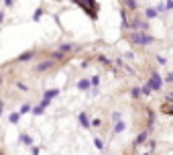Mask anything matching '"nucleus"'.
<instances>
[{"instance_id": "1", "label": "nucleus", "mask_w": 173, "mask_h": 155, "mask_svg": "<svg viewBox=\"0 0 173 155\" xmlns=\"http://www.w3.org/2000/svg\"><path fill=\"white\" fill-rule=\"evenodd\" d=\"M76 2L84 8V12H88L90 18H96V8H98L96 0H76Z\"/></svg>"}, {"instance_id": "2", "label": "nucleus", "mask_w": 173, "mask_h": 155, "mask_svg": "<svg viewBox=\"0 0 173 155\" xmlns=\"http://www.w3.org/2000/svg\"><path fill=\"white\" fill-rule=\"evenodd\" d=\"M151 41H153L151 35H145V33H141V31L130 35V43H132V45H147V43H151Z\"/></svg>"}, {"instance_id": "3", "label": "nucleus", "mask_w": 173, "mask_h": 155, "mask_svg": "<svg viewBox=\"0 0 173 155\" xmlns=\"http://www.w3.org/2000/svg\"><path fill=\"white\" fill-rule=\"evenodd\" d=\"M153 90H161V86H163V80H161V76L159 74H153V76L149 78V82H147Z\"/></svg>"}, {"instance_id": "4", "label": "nucleus", "mask_w": 173, "mask_h": 155, "mask_svg": "<svg viewBox=\"0 0 173 155\" xmlns=\"http://www.w3.org/2000/svg\"><path fill=\"white\" fill-rule=\"evenodd\" d=\"M147 137H149V131H143L136 139H134V147H138V145H143L145 141H147Z\"/></svg>"}, {"instance_id": "5", "label": "nucleus", "mask_w": 173, "mask_h": 155, "mask_svg": "<svg viewBox=\"0 0 173 155\" xmlns=\"http://www.w3.org/2000/svg\"><path fill=\"white\" fill-rule=\"evenodd\" d=\"M57 94H59V90H55V88H53V90H47V92H45L43 102H47V104H49V100H53V98H55Z\"/></svg>"}, {"instance_id": "6", "label": "nucleus", "mask_w": 173, "mask_h": 155, "mask_svg": "<svg viewBox=\"0 0 173 155\" xmlns=\"http://www.w3.org/2000/svg\"><path fill=\"white\" fill-rule=\"evenodd\" d=\"M51 65H53V61H51V59H47V61H43V63H39V65L35 68V72H39V74H41V72H45V70H49Z\"/></svg>"}, {"instance_id": "7", "label": "nucleus", "mask_w": 173, "mask_h": 155, "mask_svg": "<svg viewBox=\"0 0 173 155\" xmlns=\"http://www.w3.org/2000/svg\"><path fill=\"white\" fill-rule=\"evenodd\" d=\"M61 55H65V53H69V51H73V45L71 43H63V45H59V49H57Z\"/></svg>"}, {"instance_id": "8", "label": "nucleus", "mask_w": 173, "mask_h": 155, "mask_svg": "<svg viewBox=\"0 0 173 155\" xmlns=\"http://www.w3.org/2000/svg\"><path fill=\"white\" fill-rule=\"evenodd\" d=\"M80 122H82L84 129H90V118H88L86 112H80Z\"/></svg>"}, {"instance_id": "9", "label": "nucleus", "mask_w": 173, "mask_h": 155, "mask_svg": "<svg viewBox=\"0 0 173 155\" xmlns=\"http://www.w3.org/2000/svg\"><path fill=\"white\" fill-rule=\"evenodd\" d=\"M161 110H163L165 114H173V104H171V102H167V104L163 102V106H161Z\"/></svg>"}, {"instance_id": "10", "label": "nucleus", "mask_w": 173, "mask_h": 155, "mask_svg": "<svg viewBox=\"0 0 173 155\" xmlns=\"http://www.w3.org/2000/svg\"><path fill=\"white\" fill-rule=\"evenodd\" d=\"M35 55V51H25L23 55H18V61H27V59H31Z\"/></svg>"}, {"instance_id": "11", "label": "nucleus", "mask_w": 173, "mask_h": 155, "mask_svg": "<svg viewBox=\"0 0 173 155\" xmlns=\"http://www.w3.org/2000/svg\"><path fill=\"white\" fill-rule=\"evenodd\" d=\"M90 86H92L90 80H80V82H78V88H80V90H88Z\"/></svg>"}, {"instance_id": "12", "label": "nucleus", "mask_w": 173, "mask_h": 155, "mask_svg": "<svg viewBox=\"0 0 173 155\" xmlns=\"http://www.w3.org/2000/svg\"><path fill=\"white\" fill-rule=\"evenodd\" d=\"M124 129H126V124H124V122H122V120H118V122H116V124H114V133H122V131H124Z\"/></svg>"}, {"instance_id": "13", "label": "nucleus", "mask_w": 173, "mask_h": 155, "mask_svg": "<svg viewBox=\"0 0 173 155\" xmlns=\"http://www.w3.org/2000/svg\"><path fill=\"white\" fill-rule=\"evenodd\" d=\"M157 16V8H147V18H155Z\"/></svg>"}, {"instance_id": "14", "label": "nucleus", "mask_w": 173, "mask_h": 155, "mask_svg": "<svg viewBox=\"0 0 173 155\" xmlns=\"http://www.w3.org/2000/svg\"><path fill=\"white\" fill-rule=\"evenodd\" d=\"M151 92H153V88H151V86H149V84H145V86H143V88H141V94H147V96H149V94H151Z\"/></svg>"}, {"instance_id": "15", "label": "nucleus", "mask_w": 173, "mask_h": 155, "mask_svg": "<svg viewBox=\"0 0 173 155\" xmlns=\"http://www.w3.org/2000/svg\"><path fill=\"white\" fill-rule=\"evenodd\" d=\"M41 16H43V8H37V10H35V14H33V18H35V21H39Z\"/></svg>"}, {"instance_id": "16", "label": "nucleus", "mask_w": 173, "mask_h": 155, "mask_svg": "<svg viewBox=\"0 0 173 155\" xmlns=\"http://www.w3.org/2000/svg\"><path fill=\"white\" fill-rule=\"evenodd\" d=\"M130 96H132V98H138V96H141V88H132V90H130Z\"/></svg>"}, {"instance_id": "17", "label": "nucleus", "mask_w": 173, "mask_h": 155, "mask_svg": "<svg viewBox=\"0 0 173 155\" xmlns=\"http://www.w3.org/2000/svg\"><path fill=\"white\" fill-rule=\"evenodd\" d=\"M94 145H96V149H104V141L102 139H94Z\"/></svg>"}, {"instance_id": "18", "label": "nucleus", "mask_w": 173, "mask_h": 155, "mask_svg": "<svg viewBox=\"0 0 173 155\" xmlns=\"http://www.w3.org/2000/svg\"><path fill=\"white\" fill-rule=\"evenodd\" d=\"M18 118H20V114H18V112H12V114H10V122L14 124V122H18Z\"/></svg>"}, {"instance_id": "19", "label": "nucleus", "mask_w": 173, "mask_h": 155, "mask_svg": "<svg viewBox=\"0 0 173 155\" xmlns=\"http://www.w3.org/2000/svg\"><path fill=\"white\" fill-rule=\"evenodd\" d=\"M90 84H92V86H98V84H100V76H92Z\"/></svg>"}, {"instance_id": "20", "label": "nucleus", "mask_w": 173, "mask_h": 155, "mask_svg": "<svg viewBox=\"0 0 173 155\" xmlns=\"http://www.w3.org/2000/svg\"><path fill=\"white\" fill-rule=\"evenodd\" d=\"M124 2H126V6H129V8H132V10L136 8V0H124Z\"/></svg>"}, {"instance_id": "21", "label": "nucleus", "mask_w": 173, "mask_h": 155, "mask_svg": "<svg viewBox=\"0 0 173 155\" xmlns=\"http://www.w3.org/2000/svg\"><path fill=\"white\" fill-rule=\"evenodd\" d=\"M20 141H25V143H27V145H31V143H33V141H31V137H29V135H20Z\"/></svg>"}, {"instance_id": "22", "label": "nucleus", "mask_w": 173, "mask_h": 155, "mask_svg": "<svg viewBox=\"0 0 173 155\" xmlns=\"http://www.w3.org/2000/svg\"><path fill=\"white\" fill-rule=\"evenodd\" d=\"M163 6H165V10H173V0H167Z\"/></svg>"}, {"instance_id": "23", "label": "nucleus", "mask_w": 173, "mask_h": 155, "mask_svg": "<svg viewBox=\"0 0 173 155\" xmlns=\"http://www.w3.org/2000/svg\"><path fill=\"white\" fill-rule=\"evenodd\" d=\"M120 118H122L120 112H112V120H114V122H116V120H120Z\"/></svg>"}, {"instance_id": "24", "label": "nucleus", "mask_w": 173, "mask_h": 155, "mask_svg": "<svg viewBox=\"0 0 173 155\" xmlns=\"http://www.w3.org/2000/svg\"><path fill=\"white\" fill-rule=\"evenodd\" d=\"M16 88H18V90H23V92H25V90H27V84H23V82H16Z\"/></svg>"}, {"instance_id": "25", "label": "nucleus", "mask_w": 173, "mask_h": 155, "mask_svg": "<svg viewBox=\"0 0 173 155\" xmlns=\"http://www.w3.org/2000/svg\"><path fill=\"white\" fill-rule=\"evenodd\" d=\"M29 110H31V106H29V104H25V106L20 108V112H18V114H25V112H29Z\"/></svg>"}, {"instance_id": "26", "label": "nucleus", "mask_w": 173, "mask_h": 155, "mask_svg": "<svg viewBox=\"0 0 173 155\" xmlns=\"http://www.w3.org/2000/svg\"><path fill=\"white\" fill-rule=\"evenodd\" d=\"M98 61H102V63H110V61H108V57H106V55H100V57H98Z\"/></svg>"}, {"instance_id": "27", "label": "nucleus", "mask_w": 173, "mask_h": 155, "mask_svg": "<svg viewBox=\"0 0 173 155\" xmlns=\"http://www.w3.org/2000/svg\"><path fill=\"white\" fill-rule=\"evenodd\" d=\"M165 82H173V74H169V76L165 78Z\"/></svg>"}, {"instance_id": "28", "label": "nucleus", "mask_w": 173, "mask_h": 155, "mask_svg": "<svg viewBox=\"0 0 173 155\" xmlns=\"http://www.w3.org/2000/svg\"><path fill=\"white\" fill-rule=\"evenodd\" d=\"M2 110H4V102L0 100V114H2Z\"/></svg>"}, {"instance_id": "29", "label": "nucleus", "mask_w": 173, "mask_h": 155, "mask_svg": "<svg viewBox=\"0 0 173 155\" xmlns=\"http://www.w3.org/2000/svg\"><path fill=\"white\" fill-rule=\"evenodd\" d=\"M2 21H4V12L0 10V23H2Z\"/></svg>"}, {"instance_id": "30", "label": "nucleus", "mask_w": 173, "mask_h": 155, "mask_svg": "<svg viewBox=\"0 0 173 155\" xmlns=\"http://www.w3.org/2000/svg\"><path fill=\"white\" fill-rule=\"evenodd\" d=\"M4 4H6V6H10V4H12V0H4Z\"/></svg>"}, {"instance_id": "31", "label": "nucleus", "mask_w": 173, "mask_h": 155, "mask_svg": "<svg viewBox=\"0 0 173 155\" xmlns=\"http://www.w3.org/2000/svg\"><path fill=\"white\" fill-rule=\"evenodd\" d=\"M169 100H173V92H171V94H169Z\"/></svg>"}, {"instance_id": "32", "label": "nucleus", "mask_w": 173, "mask_h": 155, "mask_svg": "<svg viewBox=\"0 0 173 155\" xmlns=\"http://www.w3.org/2000/svg\"><path fill=\"white\" fill-rule=\"evenodd\" d=\"M0 80H2V78H0Z\"/></svg>"}, {"instance_id": "33", "label": "nucleus", "mask_w": 173, "mask_h": 155, "mask_svg": "<svg viewBox=\"0 0 173 155\" xmlns=\"http://www.w3.org/2000/svg\"><path fill=\"white\" fill-rule=\"evenodd\" d=\"M0 155H2V153H0Z\"/></svg>"}]
</instances>
